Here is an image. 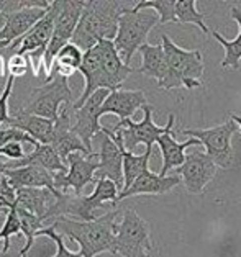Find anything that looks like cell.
<instances>
[{
  "label": "cell",
  "instance_id": "4316f807",
  "mask_svg": "<svg viewBox=\"0 0 241 257\" xmlns=\"http://www.w3.org/2000/svg\"><path fill=\"white\" fill-rule=\"evenodd\" d=\"M151 156L153 148L146 149L143 154H133L123 148V192L128 190L144 171H148Z\"/></svg>",
  "mask_w": 241,
  "mask_h": 257
},
{
  "label": "cell",
  "instance_id": "484cf974",
  "mask_svg": "<svg viewBox=\"0 0 241 257\" xmlns=\"http://www.w3.org/2000/svg\"><path fill=\"white\" fill-rule=\"evenodd\" d=\"M82 61H84V51L75 46L74 43H69V45L62 48L58 53V56L54 58L51 76L46 80H49L53 76H61V77L69 79L75 71L81 69Z\"/></svg>",
  "mask_w": 241,
  "mask_h": 257
},
{
  "label": "cell",
  "instance_id": "1f68e13d",
  "mask_svg": "<svg viewBox=\"0 0 241 257\" xmlns=\"http://www.w3.org/2000/svg\"><path fill=\"white\" fill-rule=\"evenodd\" d=\"M10 143H22L27 148H31V149H36V148L41 146V144L36 140H33L28 133H25V131L18 130V128L9 126L5 130H0V148L7 146V144H10Z\"/></svg>",
  "mask_w": 241,
  "mask_h": 257
},
{
  "label": "cell",
  "instance_id": "f546056e",
  "mask_svg": "<svg viewBox=\"0 0 241 257\" xmlns=\"http://www.w3.org/2000/svg\"><path fill=\"white\" fill-rule=\"evenodd\" d=\"M176 18L177 23H192L197 25L202 33L208 35V27L205 25V15L197 10L195 0H177L176 5Z\"/></svg>",
  "mask_w": 241,
  "mask_h": 257
},
{
  "label": "cell",
  "instance_id": "ab89813d",
  "mask_svg": "<svg viewBox=\"0 0 241 257\" xmlns=\"http://www.w3.org/2000/svg\"><path fill=\"white\" fill-rule=\"evenodd\" d=\"M0 257H9V255H7V254H4L2 250H0Z\"/></svg>",
  "mask_w": 241,
  "mask_h": 257
},
{
  "label": "cell",
  "instance_id": "836d02e7",
  "mask_svg": "<svg viewBox=\"0 0 241 257\" xmlns=\"http://www.w3.org/2000/svg\"><path fill=\"white\" fill-rule=\"evenodd\" d=\"M17 206V190L5 177H0V211L12 210Z\"/></svg>",
  "mask_w": 241,
  "mask_h": 257
},
{
  "label": "cell",
  "instance_id": "4dcf8cb0",
  "mask_svg": "<svg viewBox=\"0 0 241 257\" xmlns=\"http://www.w3.org/2000/svg\"><path fill=\"white\" fill-rule=\"evenodd\" d=\"M17 234H22V221L20 216H18L17 206L7 211V216H5V223L2 229H0V241H4V247L2 252L7 254L10 249V237H14Z\"/></svg>",
  "mask_w": 241,
  "mask_h": 257
},
{
  "label": "cell",
  "instance_id": "30bf717a",
  "mask_svg": "<svg viewBox=\"0 0 241 257\" xmlns=\"http://www.w3.org/2000/svg\"><path fill=\"white\" fill-rule=\"evenodd\" d=\"M67 172L54 174L56 189L61 193H67L71 189L74 190V195L81 197L86 185L97 182L95 175L100 169L99 153H92L91 156L74 153L67 158Z\"/></svg>",
  "mask_w": 241,
  "mask_h": 257
},
{
  "label": "cell",
  "instance_id": "7c38bea8",
  "mask_svg": "<svg viewBox=\"0 0 241 257\" xmlns=\"http://www.w3.org/2000/svg\"><path fill=\"white\" fill-rule=\"evenodd\" d=\"M58 9H59V0H54V2H51V5H49L46 15H44L27 35L22 36L20 40L14 41L7 49H4V51H7L10 56H14V54L27 56L30 53L38 51V49H46L54 35Z\"/></svg>",
  "mask_w": 241,
  "mask_h": 257
},
{
  "label": "cell",
  "instance_id": "44dd1931",
  "mask_svg": "<svg viewBox=\"0 0 241 257\" xmlns=\"http://www.w3.org/2000/svg\"><path fill=\"white\" fill-rule=\"evenodd\" d=\"M173 128L168 130L164 133L157 144H159L161 149V158H163V167L159 175L166 177L169 171H174V169H179L184 162H186V149L192 148V146H200V141L195 140V138H189L187 141L184 143H177L176 138L173 136Z\"/></svg>",
  "mask_w": 241,
  "mask_h": 257
},
{
  "label": "cell",
  "instance_id": "7a4b0ae2",
  "mask_svg": "<svg viewBox=\"0 0 241 257\" xmlns=\"http://www.w3.org/2000/svg\"><path fill=\"white\" fill-rule=\"evenodd\" d=\"M126 4L128 2H107V0L86 2L71 43L86 53L102 40L113 41L118 33L120 17L130 9V5Z\"/></svg>",
  "mask_w": 241,
  "mask_h": 257
},
{
  "label": "cell",
  "instance_id": "cb8c5ba5",
  "mask_svg": "<svg viewBox=\"0 0 241 257\" xmlns=\"http://www.w3.org/2000/svg\"><path fill=\"white\" fill-rule=\"evenodd\" d=\"M51 146L56 149V153L59 154V158L64 161L66 164H67V158L71 154H74V153H81L84 156H91L92 154L91 149H89L86 144L82 143L81 138L75 135L71 128L61 126V124H56Z\"/></svg>",
  "mask_w": 241,
  "mask_h": 257
},
{
  "label": "cell",
  "instance_id": "8fae6325",
  "mask_svg": "<svg viewBox=\"0 0 241 257\" xmlns=\"http://www.w3.org/2000/svg\"><path fill=\"white\" fill-rule=\"evenodd\" d=\"M100 141V169L97 179H110L118 185L120 193L123 192V135L120 131L102 126V133L97 135Z\"/></svg>",
  "mask_w": 241,
  "mask_h": 257
},
{
  "label": "cell",
  "instance_id": "f35d334b",
  "mask_svg": "<svg viewBox=\"0 0 241 257\" xmlns=\"http://www.w3.org/2000/svg\"><path fill=\"white\" fill-rule=\"evenodd\" d=\"M10 45H12V43H9V41H0V51H4V49H7Z\"/></svg>",
  "mask_w": 241,
  "mask_h": 257
},
{
  "label": "cell",
  "instance_id": "ba28073f",
  "mask_svg": "<svg viewBox=\"0 0 241 257\" xmlns=\"http://www.w3.org/2000/svg\"><path fill=\"white\" fill-rule=\"evenodd\" d=\"M84 7H86L84 0H62V2L59 0L54 35L46 48V53H44V72H46V79L51 76L54 58L58 56V53L62 48L72 41V36L81 22Z\"/></svg>",
  "mask_w": 241,
  "mask_h": 257
},
{
  "label": "cell",
  "instance_id": "83f0119b",
  "mask_svg": "<svg viewBox=\"0 0 241 257\" xmlns=\"http://www.w3.org/2000/svg\"><path fill=\"white\" fill-rule=\"evenodd\" d=\"M17 211H18V216H20V221H22V234L25 236V246L20 250V255H27L31 246H33L35 239L38 237V233H40L43 228H48V226L44 224L41 218H38L36 215H33V213L20 208L18 205H17Z\"/></svg>",
  "mask_w": 241,
  "mask_h": 257
},
{
  "label": "cell",
  "instance_id": "d6986e66",
  "mask_svg": "<svg viewBox=\"0 0 241 257\" xmlns=\"http://www.w3.org/2000/svg\"><path fill=\"white\" fill-rule=\"evenodd\" d=\"M182 182V179L179 175H166L163 177L159 174L151 172L149 169L144 171L139 177L135 180L128 190H125L120 193V200L130 198V197H136V195H164V193L171 192L173 189H176Z\"/></svg>",
  "mask_w": 241,
  "mask_h": 257
},
{
  "label": "cell",
  "instance_id": "9c48e42d",
  "mask_svg": "<svg viewBox=\"0 0 241 257\" xmlns=\"http://www.w3.org/2000/svg\"><path fill=\"white\" fill-rule=\"evenodd\" d=\"M143 120L141 121H133L131 118L128 120H120L112 130L120 131L123 135V144L125 149L128 153L135 151V148H138L139 144H144L146 149L153 148V144L159 141V138L166 133L168 130L174 126L176 116L171 113L168 118L166 126H157L153 121V105H144L143 106Z\"/></svg>",
  "mask_w": 241,
  "mask_h": 257
},
{
  "label": "cell",
  "instance_id": "8d00e7d4",
  "mask_svg": "<svg viewBox=\"0 0 241 257\" xmlns=\"http://www.w3.org/2000/svg\"><path fill=\"white\" fill-rule=\"evenodd\" d=\"M0 156H4L9 161H20L23 158H27V146L22 143H10L7 146L0 148Z\"/></svg>",
  "mask_w": 241,
  "mask_h": 257
},
{
  "label": "cell",
  "instance_id": "7402d4cb",
  "mask_svg": "<svg viewBox=\"0 0 241 257\" xmlns=\"http://www.w3.org/2000/svg\"><path fill=\"white\" fill-rule=\"evenodd\" d=\"M48 9H20L9 17L4 30L0 31V41L14 43L25 36L35 25L46 15Z\"/></svg>",
  "mask_w": 241,
  "mask_h": 257
},
{
  "label": "cell",
  "instance_id": "2e32d148",
  "mask_svg": "<svg viewBox=\"0 0 241 257\" xmlns=\"http://www.w3.org/2000/svg\"><path fill=\"white\" fill-rule=\"evenodd\" d=\"M139 54H141V66L136 69V72L156 79L159 89L171 90V71L163 43H159V45L146 43V45L139 48Z\"/></svg>",
  "mask_w": 241,
  "mask_h": 257
},
{
  "label": "cell",
  "instance_id": "8992f818",
  "mask_svg": "<svg viewBox=\"0 0 241 257\" xmlns=\"http://www.w3.org/2000/svg\"><path fill=\"white\" fill-rule=\"evenodd\" d=\"M151 231L148 221L133 208L123 211L122 221L115 224V252L122 257H153L151 255Z\"/></svg>",
  "mask_w": 241,
  "mask_h": 257
},
{
  "label": "cell",
  "instance_id": "9a60e30c",
  "mask_svg": "<svg viewBox=\"0 0 241 257\" xmlns=\"http://www.w3.org/2000/svg\"><path fill=\"white\" fill-rule=\"evenodd\" d=\"M100 49V59H102V71L105 79V89L110 92L120 90V87L128 79L130 74L136 72V69L126 66L120 58L115 45L110 40H102L97 43Z\"/></svg>",
  "mask_w": 241,
  "mask_h": 257
},
{
  "label": "cell",
  "instance_id": "277c9868",
  "mask_svg": "<svg viewBox=\"0 0 241 257\" xmlns=\"http://www.w3.org/2000/svg\"><path fill=\"white\" fill-rule=\"evenodd\" d=\"M159 23L157 14H149L148 10L135 12L130 7L118 20V33L113 40L120 58L123 59L126 66H130L136 51L143 45H146L149 31Z\"/></svg>",
  "mask_w": 241,
  "mask_h": 257
},
{
  "label": "cell",
  "instance_id": "d4e9b609",
  "mask_svg": "<svg viewBox=\"0 0 241 257\" xmlns=\"http://www.w3.org/2000/svg\"><path fill=\"white\" fill-rule=\"evenodd\" d=\"M230 15L234 22L238 23V35L234 40H226L223 38L218 31H213V38L217 40L225 49V58L221 59L220 66L223 69H231V71H236L239 69V61H241V10L238 7H231Z\"/></svg>",
  "mask_w": 241,
  "mask_h": 257
},
{
  "label": "cell",
  "instance_id": "52a82bcc",
  "mask_svg": "<svg viewBox=\"0 0 241 257\" xmlns=\"http://www.w3.org/2000/svg\"><path fill=\"white\" fill-rule=\"evenodd\" d=\"M238 124L234 120H226L225 123L217 124L207 130H181V135L195 138L205 148L207 156L215 164L230 169L234 161V153L231 148V138L236 135Z\"/></svg>",
  "mask_w": 241,
  "mask_h": 257
},
{
  "label": "cell",
  "instance_id": "4fadbf2b",
  "mask_svg": "<svg viewBox=\"0 0 241 257\" xmlns=\"http://www.w3.org/2000/svg\"><path fill=\"white\" fill-rule=\"evenodd\" d=\"M110 90L100 89L81 106L79 110L74 108L72 118V131L77 135L82 143L92 151V140L97 135L102 133V124H100V108L109 97ZM94 153V151H92Z\"/></svg>",
  "mask_w": 241,
  "mask_h": 257
},
{
  "label": "cell",
  "instance_id": "74e56055",
  "mask_svg": "<svg viewBox=\"0 0 241 257\" xmlns=\"http://www.w3.org/2000/svg\"><path fill=\"white\" fill-rule=\"evenodd\" d=\"M230 118H231V120H234V121H236V124H238V130H239V133H241V116H238V115H230Z\"/></svg>",
  "mask_w": 241,
  "mask_h": 257
},
{
  "label": "cell",
  "instance_id": "5b68a950",
  "mask_svg": "<svg viewBox=\"0 0 241 257\" xmlns=\"http://www.w3.org/2000/svg\"><path fill=\"white\" fill-rule=\"evenodd\" d=\"M71 102H74V100L67 79L61 76H53L49 80H46L44 85L36 87L28 93L27 100L18 108L17 113L48 118V120L56 123L61 106Z\"/></svg>",
  "mask_w": 241,
  "mask_h": 257
},
{
  "label": "cell",
  "instance_id": "6da1fadb",
  "mask_svg": "<svg viewBox=\"0 0 241 257\" xmlns=\"http://www.w3.org/2000/svg\"><path fill=\"white\" fill-rule=\"evenodd\" d=\"M118 210H112L105 215L95 218L94 221L61 216L51 224L61 236L79 244V254L82 257H95L104 252H115V219Z\"/></svg>",
  "mask_w": 241,
  "mask_h": 257
},
{
  "label": "cell",
  "instance_id": "603a6c76",
  "mask_svg": "<svg viewBox=\"0 0 241 257\" xmlns=\"http://www.w3.org/2000/svg\"><path fill=\"white\" fill-rule=\"evenodd\" d=\"M10 128H18L28 133L33 140L40 144H51L54 136V121L48 118L35 116V115H25V113H15L9 123Z\"/></svg>",
  "mask_w": 241,
  "mask_h": 257
},
{
  "label": "cell",
  "instance_id": "60d3db41",
  "mask_svg": "<svg viewBox=\"0 0 241 257\" xmlns=\"http://www.w3.org/2000/svg\"><path fill=\"white\" fill-rule=\"evenodd\" d=\"M20 257H27V255H20Z\"/></svg>",
  "mask_w": 241,
  "mask_h": 257
},
{
  "label": "cell",
  "instance_id": "ffe728a7",
  "mask_svg": "<svg viewBox=\"0 0 241 257\" xmlns=\"http://www.w3.org/2000/svg\"><path fill=\"white\" fill-rule=\"evenodd\" d=\"M64 193H54L48 189H20L17 190V205L41 218L44 224L49 221L53 205Z\"/></svg>",
  "mask_w": 241,
  "mask_h": 257
},
{
  "label": "cell",
  "instance_id": "d6a6232c",
  "mask_svg": "<svg viewBox=\"0 0 241 257\" xmlns=\"http://www.w3.org/2000/svg\"><path fill=\"white\" fill-rule=\"evenodd\" d=\"M38 236H48L49 239H53L54 244H56V254L51 255V257H82L79 252H72V250H69L67 246L64 244V236H61L58 231L54 229L53 224H49L48 228H43Z\"/></svg>",
  "mask_w": 241,
  "mask_h": 257
},
{
  "label": "cell",
  "instance_id": "3957f363",
  "mask_svg": "<svg viewBox=\"0 0 241 257\" xmlns=\"http://www.w3.org/2000/svg\"><path fill=\"white\" fill-rule=\"evenodd\" d=\"M161 43L168 58V66L171 71V90L184 89L194 90L202 87L204 76V54L199 49H182L169 38L161 35Z\"/></svg>",
  "mask_w": 241,
  "mask_h": 257
},
{
  "label": "cell",
  "instance_id": "f1b7e54d",
  "mask_svg": "<svg viewBox=\"0 0 241 257\" xmlns=\"http://www.w3.org/2000/svg\"><path fill=\"white\" fill-rule=\"evenodd\" d=\"M176 5L177 0H141V2H136L133 5V10H154L159 17V23H177Z\"/></svg>",
  "mask_w": 241,
  "mask_h": 257
},
{
  "label": "cell",
  "instance_id": "e0dca14e",
  "mask_svg": "<svg viewBox=\"0 0 241 257\" xmlns=\"http://www.w3.org/2000/svg\"><path fill=\"white\" fill-rule=\"evenodd\" d=\"M0 177H5L9 184L14 187L15 190L20 189H48L54 193L58 192L54 185V174H51L46 169H43L36 164H30L20 169H14V171H7Z\"/></svg>",
  "mask_w": 241,
  "mask_h": 257
},
{
  "label": "cell",
  "instance_id": "5bb4252c",
  "mask_svg": "<svg viewBox=\"0 0 241 257\" xmlns=\"http://www.w3.org/2000/svg\"><path fill=\"white\" fill-rule=\"evenodd\" d=\"M217 174V164L208 158L207 153L194 151L187 154L186 162L176 169V175H179L184 182V187L189 193L200 195L204 193L208 182L213 180Z\"/></svg>",
  "mask_w": 241,
  "mask_h": 257
},
{
  "label": "cell",
  "instance_id": "e575fe53",
  "mask_svg": "<svg viewBox=\"0 0 241 257\" xmlns=\"http://www.w3.org/2000/svg\"><path fill=\"white\" fill-rule=\"evenodd\" d=\"M14 84H15V77H7V82L2 93H0V124L5 123L9 124L12 120V115L9 113V100L12 97V90H14Z\"/></svg>",
  "mask_w": 241,
  "mask_h": 257
},
{
  "label": "cell",
  "instance_id": "ac0fdd59",
  "mask_svg": "<svg viewBox=\"0 0 241 257\" xmlns=\"http://www.w3.org/2000/svg\"><path fill=\"white\" fill-rule=\"evenodd\" d=\"M148 105L146 95L143 90H115L110 92L109 97L100 108V116L117 115L120 120H128L139 108Z\"/></svg>",
  "mask_w": 241,
  "mask_h": 257
},
{
  "label": "cell",
  "instance_id": "d590c367",
  "mask_svg": "<svg viewBox=\"0 0 241 257\" xmlns=\"http://www.w3.org/2000/svg\"><path fill=\"white\" fill-rule=\"evenodd\" d=\"M28 69H31L28 56L14 54V56H10V58L7 59V71H9L10 77H15V79L22 77V76L27 74Z\"/></svg>",
  "mask_w": 241,
  "mask_h": 257
}]
</instances>
